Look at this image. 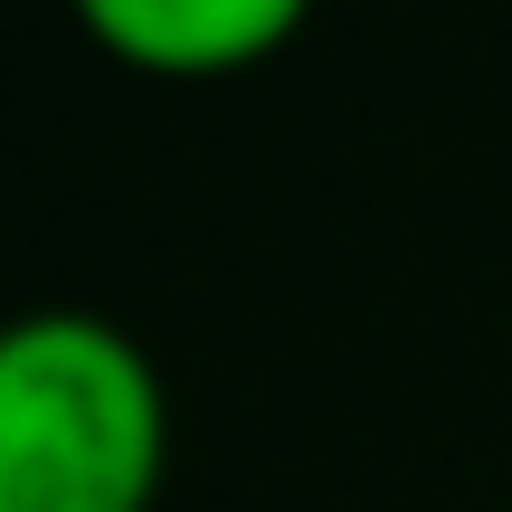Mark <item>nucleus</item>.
I'll use <instances>...</instances> for the list:
<instances>
[{"instance_id":"1","label":"nucleus","mask_w":512,"mask_h":512,"mask_svg":"<svg viewBox=\"0 0 512 512\" xmlns=\"http://www.w3.org/2000/svg\"><path fill=\"white\" fill-rule=\"evenodd\" d=\"M171 399L114 313L38 304L0 332V512H152Z\"/></svg>"},{"instance_id":"2","label":"nucleus","mask_w":512,"mask_h":512,"mask_svg":"<svg viewBox=\"0 0 512 512\" xmlns=\"http://www.w3.org/2000/svg\"><path fill=\"white\" fill-rule=\"evenodd\" d=\"M86 29L143 76H247L304 29V0H86Z\"/></svg>"}]
</instances>
